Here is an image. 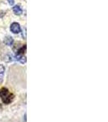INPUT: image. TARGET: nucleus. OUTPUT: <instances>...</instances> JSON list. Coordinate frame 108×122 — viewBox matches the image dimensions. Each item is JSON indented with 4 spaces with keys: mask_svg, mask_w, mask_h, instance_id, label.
Returning a JSON list of instances; mask_svg holds the SVG:
<instances>
[{
    "mask_svg": "<svg viewBox=\"0 0 108 122\" xmlns=\"http://www.w3.org/2000/svg\"><path fill=\"white\" fill-rule=\"evenodd\" d=\"M0 97L5 104H9L14 99V94H11L7 88H3L0 90Z\"/></svg>",
    "mask_w": 108,
    "mask_h": 122,
    "instance_id": "obj_1",
    "label": "nucleus"
},
{
    "mask_svg": "<svg viewBox=\"0 0 108 122\" xmlns=\"http://www.w3.org/2000/svg\"><path fill=\"white\" fill-rule=\"evenodd\" d=\"M11 31L13 33H19L20 32V26L18 23H12L11 25Z\"/></svg>",
    "mask_w": 108,
    "mask_h": 122,
    "instance_id": "obj_2",
    "label": "nucleus"
},
{
    "mask_svg": "<svg viewBox=\"0 0 108 122\" xmlns=\"http://www.w3.org/2000/svg\"><path fill=\"white\" fill-rule=\"evenodd\" d=\"M13 11H14V13L15 15H21L22 14V12H23V11H22V9L20 8V7L18 5H16V6H15L14 7H13Z\"/></svg>",
    "mask_w": 108,
    "mask_h": 122,
    "instance_id": "obj_3",
    "label": "nucleus"
},
{
    "mask_svg": "<svg viewBox=\"0 0 108 122\" xmlns=\"http://www.w3.org/2000/svg\"><path fill=\"white\" fill-rule=\"evenodd\" d=\"M4 72H5V68L3 64H0V83L3 81V76H4Z\"/></svg>",
    "mask_w": 108,
    "mask_h": 122,
    "instance_id": "obj_4",
    "label": "nucleus"
},
{
    "mask_svg": "<svg viewBox=\"0 0 108 122\" xmlns=\"http://www.w3.org/2000/svg\"><path fill=\"white\" fill-rule=\"evenodd\" d=\"M4 42L7 46H11L13 43V38H11V37H7V38L4 39Z\"/></svg>",
    "mask_w": 108,
    "mask_h": 122,
    "instance_id": "obj_5",
    "label": "nucleus"
},
{
    "mask_svg": "<svg viewBox=\"0 0 108 122\" xmlns=\"http://www.w3.org/2000/svg\"><path fill=\"white\" fill-rule=\"evenodd\" d=\"M8 3L10 5H13L14 4V0H8Z\"/></svg>",
    "mask_w": 108,
    "mask_h": 122,
    "instance_id": "obj_6",
    "label": "nucleus"
}]
</instances>
